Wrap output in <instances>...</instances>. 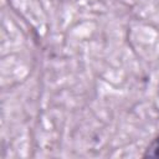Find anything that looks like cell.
Masks as SVG:
<instances>
[{
    "label": "cell",
    "instance_id": "cell-1",
    "mask_svg": "<svg viewBox=\"0 0 159 159\" xmlns=\"http://www.w3.org/2000/svg\"><path fill=\"white\" fill-rule=\"evenodd\" d=\"M147 155H149V157H157V158H159V138L150 145V148L148 149V153H147Z\"/></svg>",
    "mask_w": 159,
    "mask_h": 159
}]
</instances>
